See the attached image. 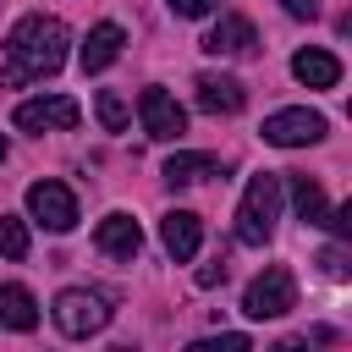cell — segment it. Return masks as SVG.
Returning a JSON list of instances; mask_svg holds the SVG:
<instances>
[{"instance_id": "cell-8", "label": "cell", "mask_w": 352, "mask_h": 352, "mask_svg": "<svg viewBox=\"0 0 352 352\" xmlns=\"http://www.w3.org/2000/svg\"><path fill=\"white\" fill-rule=\"evenodd\" d=\"M138 116H143V132H148L154 143H176V138L187 132V110H182L165 88H143V94H138Z\"/></svg>"}, {"instance_id": "cell-11", "label": "cell", "mask_w": 352, "mask_h": 352, "mask_svg": "<svg viewBox=\"0 0 352 352\" xmlns=\"http://www.w3.org/2000/svg\"><path fill=\"white\" fill-rule=\"evenodd\" d=\"M204 50H209V55H220V60H226V55H253V50H258V33H253V22H248V16L226 11V16L204 33Z\"/></svg>"}, {"instance_id": "cell-10", "label": "cell", "mask_w": 352, "mask_h": 352, "mask_svg": "<svg viewBox=\"0 0 352 352\" xmlns=\"http://www.w3.org/2000/svg\"><path fill=\"white\" fill-rule=\"evenodd\" d=\"M160 242H165V253H170L176 264H187V258L204 248V220H198L192 209H170V214H160Z\"/></svg>"}, {"instance_id": "cell-21", "label": "cell", "mask_w": 352, "mask_h": 352, "mask_svg": "<svg viewBox=\"0 0 352 352\" xmlns=\"http://www.w3.org/2000/svg\"><path fill=\"white\" fill-rule=\"evenodd\" d=\"M192 352H248V336H214V341H192Z\"/></svg>"}, {"instance_id": "cell-7", "label": "cell", "mask_w": 352, "mask_h": 352, "mask_svg": "<svg viewBox=\"0 0 352 352\" xmlns=\"http://www.w3.org/2000/svg\"><path fill=\"white\" fill-rule=\"evenodd\" d=\"M28 220H38L44 231H55V236H66L72 226H77V198H72V187L66 182H33L28 187Z\"/></svg>"}, {"instance_id": "cell-15", "label": "cell", "mask_w": 352, "mask_h": 352, "mask_svg": "<svg viewBox=\"0 0 352 352\" xmlns=\"http://www.w3.org/2000/svg\"><path fill=\"white\" fill-rule=\"evenodd\" d=\"M292 77H297L302 88H336V82H341V60H336L330 50H297V55H292Z\"/></svg>"}, {"instance_id": "cell-4", "label": "cell", "mask_w": 352, "mask_h": 352, "mask_svg": "<svg viewBox=\"0 0 352 352\" xmlns=\"http://www.w3.org/2000/svg\"><path fill=\"white\" fill-rule=\"evenodd\" d=\"M292 308H297V275H292L286 264H270V270L253 275L248 292H242V314H248V319H280V314H292Z\"/></svg>"}, {"instance_id": "cell-22", "label": "cell", "mask_w": 352, "mask_h": 352, "mask_svg": "<svg viewBox=\"0 0 352 352\" xmlns=\"http://www.w3.org/2000/svg\"><path fill=\"white\" fill-rule=\"evenodd\" d=\"M176 16H209V11H220V0H165Z\"/></svg>"}, {"instance_id": "cell-18", "label": "cell", "mask_w": 352, "mask_h": 352, "mask_svg": "<svg viewBox=\"0 0 352 352\" xmlns=\"http://www.w3.org/2000/svg\"><path fill=\"white\" fill-rule=\"evenodd\" d=\"M94 110H99V126H104V132H126V116H132V110H126V99H121L116 88H99Z\"/></svg>"}, {"instance_id": "cell-17", "label": "cell", "mask_w": 352, "mask_h": 352, "mask_svg": "<svg viewBox=\"0 0 352 352\" xmlns=\"http://www.w3.org/2000/svg\"><path fill=\"white\" fill-rule=\"evenodd\" d=\"M292 204H297L302 226H324V214H330V198H324V187L314 176H292Z\"/></svg>"}, {"instance_id": "cell-16", "label": "cell", "mask_w": 352, "mask_h": 352, "mask_svg": "<svg viewBox=\"0 0 352 352\" xmlns=\"http://www.w3.org/2000/svg\"><path fill=\"white\" fill-rule=\"evenodd\" d=\"M0 324L6 330H33L38 324V302H33L28 286H16V280L0 286Z\"/></svg>"}, {"instance_id": "cell-26", "label": "cell", "mask_w": 352, "mask_h": 352, "mask_svg": "<svg viewBox=\"0 0 352 352\" xmlns=\"http://www.w3.org/2000/svg\"><path fill=\"white\" fill-rule=\"evenodd\" d=\"M6 154H11V143H6V138H0V165H6Z\"/></svg>"}, {"instance_id": "cell-20", "label": "cell", "mask_w": 352, "mask_h": 352, "mask_svg": "<svg viewBox=\"0 0 352 352\" xmlns=\"http://www.w3.org/2000/svg\"><path fill=\"white\" fill-rule=\"evenodd\" d=\"M319 270H324L330 280H346V275H352V264H346V248H341V242H330V248L319 253Z\"/></svg>"}, {"instance_id": "cell-14", "label": "cell", "mask_w": 352, "mask_h": 352, "mask_svg": "<svg viewBox=\"0 0 352 352\" xmlns=\"http://www.w3.org/2000/svg\"><path fill=\"white\" fill-rule=\"evenodd\" d=\"M209 176H226V160H214V154H170L160 165L165 187H192V182H209Z\"/></svg>"}, {"instance_id": "cell-1", "label": "cell", "mask_w": 352, "mask_h": 352, "mask_svg": "<svg viewBox=\"0 0 352 352\" xmlns=\"http://www.w3.org/2000/svg\"><path fill=\"white\" fill-rule=\"evenodd\" d=\"M72 55V33L60 16H44V11H28L11 33H6V60H0V88H28V82H44L66 66Z\"/></svg>"}, {"instance_id": "cell-2", "label": "cell", "mask_w": 352, "mask_h": 352, "mask_svg": "<svg viewBox=\"0 0 352 352\" xmlns=\"http://www.w3.org/2000/svg\"><path fill=\"white\" fill-rule=\"evenodd\" d=\"M280 198H286V182L275 170H258L236 204V242L242 248H264L275 236V220H280Z\"/></svg>"}, {"instance_id": "cell-19", "label": "cell", "mask_w": 352, "mask_h": 352, "mask_svg": "<svg viewBox=\"0 0 352 352\" xmlns=\"http://www.w3.org/2000/svg\"><path fill=\"white\" fill-rule=\"evenodd\" d=\"M0 253L6 258H28V220L0 214Z\"/></svg>"}, {"instance_id": "cell-13", "label": "cell", "mask_w": 352, "mask_h": 352, "mask_svg": "<svg viewBox=\"0 0 352 352\" xmlns=\"http://www.w3.org/2000/svg\"><path fill=\"white\" fill-rule=\"evenodd\" d=\"M121 44H126L121 22H94L88 38H82V50H77V66H82V72H104V66L121 55Z\"/></svg>"}, {"instance_id": "cell-6", "label": "cell", "mask_w": 352, "mask_h": 352, "mask_svg": "<svg viewBox=\"0 0 352 352\" xmlns=\"http://www.w3.org/2000/svg\"><path fill=\"white\" fill-rule=\"evenodd\" d=\"M324 132H330V121H324L319 110H308V104L275 110V116H264V126H258V138L275 143V148H302V143H319Z\"/></svg>"}, {"instance_id": "cell-5", "label": "cell", "mask_w": 352, "mask_h": 352, "mask_svg": "<svg viewBox=\"0 0 352 352\" xmlns=\"http://www.w3.org/2000/svg\"><path fill=\"white\" fill-rule=\"evenodd\" d=\"M77 116H82V104H77L72 94H44V99H22L11 121H16V132L44 138V132H72Z\"/></svg>"}, {"instance_id": "cell-25", "label": "cell", "mask_w": 352, "mask_h": 352, "mask_svg": "<svg viewBox=\"0 0 352 352\" xmlns=\"http://www.w3.org/2000/svg\"><path fill=\"white\" fill-rule=\"evenodd\" d=\"M280 11L297 16V22H314V16H319V0H280Z\"/></svg>"}, {"instance_id": "cell-24", "label": "cell", "mask_w": 352, "mask_h": 352, "mask_svg": "<svg viewBox=\"0 0 352 352\" xmlns=\"http://www.w3.org/2000/svg\"><path fill=\"white\" fill-rule=\"evenodd\" d=\"M192 280H198V286H204V292H214V286H220V280H226V258H214V264H204V270H198V275H192Z\"/></svg>"}, {"instance_id": "cell-23", "label": "cell", "mask_w": 352, "mask_h": 352, "mask_svg": "<svg viewBox=\"0 0 352 352\" xmlns=\"http://www.w3.org/2000/svg\"><path fill=\"white\" fill-rule=\"evenodd\" d=\"M324 226H330L336 236H352V204H341V209H330V214H324Z\"/></svg>"}, {"instance_id": "cell-12", "label": "cell", "mask_w": 352, "mask_h": 352, "mask_svg": "<svg viewBox=\"0 0 352 352\" xmlns=\"http://www.w3.org/2000/svg\"><path fill=\"white\" fill-rule=\"evenodd\" d=\"M94 242H99V253H110V258H138V253H143V226H138L126 209H116V214L99 220Z\"/></svg>"}, {"instance_id": "cell-9", "label": "cell", "mask_w": 352, "mask_h": 352, "mask_svg": "<svg viewBox=\"0 0 352 352\" xmlns=\"http://www.w3.org/2000/svg\"><path fill=\"white\" fill-rule=\"evenodd\" d=\"M192 99H198L204 116H236L248 104V88L236 77H226V72H198L192 77Z\"/></svg>"}, {"instance_id": "cell-3", "label": "cell", "mask_w": 352, "mask_h": 352, "mask_svg": "<svg viewBox=\"0 0 352 352\" xmlns=\"http://www.w3.org/2000/svg\"><path fill=\"white\" fill-rule=\"evenodd\" d=\"M110 297L104 292H94V286H66L60 297H55V308H50V319H55V330L60 336H72V341H88V336H99L104 324H110Z\"/></svg>"}]
</instances>
